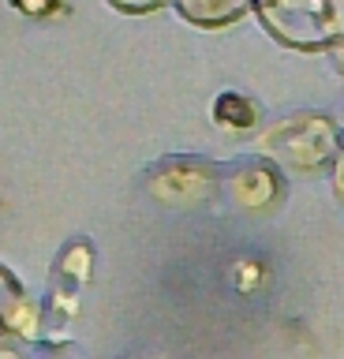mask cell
<instances>
[{"label":"cell","mask_w":344,"mask_h":359,"mask_svg":"<svg viewBox=\"0 0 344 359\" xmlns=\"http://www.w3.org/2000/svg\"><path fill=\"white\" fill-rule=\"evenodd\" d=\"M337 146V123L322 112H292L284 120H273L254 139L259 157L288 172H318L333 161Z\"/></svg>","instance_id":"obj_1"},{"label":"cell","mask_w":344,"mask_h":359,"mask_svg":"<svg viewBox=\"0 0 344 359\" xmlns=\"http://www.w3.org/2000/svg\"><path fill=\"white\" fill-rule=\"evenodd\" d=\"M251 11L273 41L299 53H322L344 30V0H251Z\"/></svg>","instance_id":"obj_2"},{"label":"cell","mask_w":344,"mask_h":359,"mask_svg":"<svg viewBox=\"0 0 344 359\" xmlns=\"http://www.w3.org/2000/svg\"><path fill=\"white\" fill-rule=\"evenodd\" d=\"M214 165L195 161V157H172L150 176V195L169 202V206H195L214 191Z\"/></svg>","instance_id":"obj_3"},{"label":"cell","mask_w":344,"mask_h":359,"mask_svg":"<svg viewBox=\"0 0 344 359\" xmlns=\"http://www.w3.org/2000/svg\"><path fill=\"white\" fill-rule=\"evenodd\" d=\"M225 191H228V202L236 210L262 213L281 198V176H277L273 161H266V157L262 161H243V165L232 168Z\"/></svg>","instance_id":"obj_4"},{"label":"cell","mask_w":344,"mask_h":359,"mask_svg":"<svg viewBox=\"0 0 344 359\" xmlns=\"http://www.w3.org/2000/svg\"><path fill=\"white\" fill-rule=\"evenodd\" d=\"M41 333V307L23 292L15 273L0 266V337L4 341H34Z\"/></svg>","instance_id":"obj_5"},{"label":"cell","mask_w":344,"mask_h":359,"mask_svg":"<svg viewBox=\"0 0 344 359\" xmlns=\"http://www.w3.org/2000/svg\"><path fill=\"white\" fill-rule=\"evenodd\" d=\"M176 15L198 30H225L251 11V0H172Z\"/></svg>","instance_id":"obj_6"},{"label":"cell","mask_w":344,"mask_h":359,"mask_svg":"<svg viewBox=\"0 0 344 359\" xmlns=\"http://www.w3.org/2000/svg\"><path fill=\"white\" fill-rule=\"evenodd\" d=\"M214 123L221 131L243 135L259 123V105H254L251 97L236 94V90H225V94H217V101H214Z\"/></svg>","instance_id":"obj_7"},{"label":"cell","mask_w":344,"mask_h":359,"mask_svg":"<svg viewBox=\"0 0 344 359\" xmlns=\"http://www.w3.org/2000/svg\"><path fill=\"white\" fill-rule=\"evenodd\" d=\"M60 273L71 280H86L90 277V247L86 243H71L60 258Z\"/></svg>","instance_id":"obj_8"},{"label":"cell","mask_w":344,"mask_h":359,"mask_svg":"<svg viewBox=\"0 0 344 359\" xmlns=\"http://www.w3.org/2000/svg\"><path fill=\"white\" fill-rule=\"evenodd\" d=\"M105 4L113 11H124V15H150V11H158L169 0H105Z\"/></svg>","instance_id":"obj_9"},{"label":"cell","mask_w":344,"mask_h":359,"mask_svg":"<svg viewBox=\"0 0 344 359\" xmlns=\"http://www.w3.org/2000/svg\"><path fill=\"white\" fill-rule=\"evenodd\" d=\"M333 172H329V180H333V195H337V202L344 206V146H337V154H333Z\"/></svg>","instance_id":"obj_10"},{"label":"cell","mask_w":344,"mask_h":359,"mask_svg":"<svg viewBox=\"0 0 344 359\" xmlns=\"http://www.w3.org/2000/svg\"><path fill=\"white\" fill-rule=\"evenodd\" d=\"M326 53H329V60H333V67H337V72L344 75V30H340L337 38H333V41L326 45Z\"/></svg>","instance_id":"obj_11"},{"label":"cell","mask_w":344,"mask_h":359,"mask_svg":"<svg viewBox=\"0 0 344 359\" xmlns=\"http://www.w3.org/2000/svg\"><path fill=\"white\" fill-rule=\"evenodd\" d=\"M337 128L344 131V109H340V116H337Z\"/></svg>","instance_id":"obj_12"}]
</instances>
